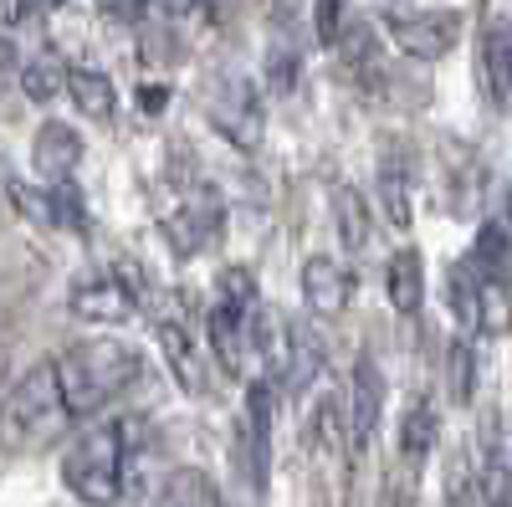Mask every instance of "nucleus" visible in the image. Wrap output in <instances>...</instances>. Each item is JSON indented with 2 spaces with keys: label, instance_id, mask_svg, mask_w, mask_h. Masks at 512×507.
Returning a JSON list of instances; mask_svg holds the SVG:
<instances>
[{
  "label": "nucleus",
  "instance_id": "27",
  "mask_svg": "<svg viewBox=\"0 0 512 507\" xmlns=\"http://www.w3.org/2000/svg\"><path fill=\"white\" fill-rule=\"evenodd\" d=\"M482 507H512V461L502 451H492L482 467Z\"/></svg>",
  "mask_w": 512,
  "mask_h": 507
},
{
  "label": "nucleus",
  "instance_id": "25",
  "mask_svg": "<svg viewBox=\"0 0 512 507\" xmlns=\"http://www.w3.org/2000/svg\"><path fill=\"white\" fill-rule=\"evenodd\" d=\"M318 369H323V344H318V333H313L308 323L292 318V379H287V390H308Z\"/></svg>",
  "mask_w": 512,
  "mask_h": 507
},
{
  "label": "nucleus",
  "instance_id": "5",
  "mask_svg": "<svg viewBox=\"0 0 512 507\" xmlns=\"http://www.w3.org/2000/svg\"><path fill=\"white\" fill-rule=\"evenodd\" d=\"M210 123H216L236 149L262 144L267 113H262V98H256V82L251 77H226L216 88V98H210Z\"/></svg>",
  "mask_w": 512,
  "mask_h": 507
},
{
  "label": "nucleus",
  "instance_id": "22",
  "mask_svg": "<svg viewBox=\"0 0 512 507\" xmlns=\"http://www.w3.org/2000/svg\"><path fill=\"white\" fill-rule=\"evenodd\" d=\"M67 72H72V67H62L57 52H36V57L21 67V88H26L31 103H52L57 93H67Z\"/></svg>",
  "mask_w": 512,
  "mask_h": 507
},
{
  "label": "nucleus",
  "instance_id": "2",
  "mask_svg": "<svg viewBox=\"0 0 512 507\" xmlns=\"http://www.w3.org/2000/svg\"><path fill=\"white\" fill-rule=\"evenodd\" d=\"M57 364L62 395L72 405V415H93L103 410L113 395H123L139 379V354L118 344V338H88V344H72Z\"/></svg>",
  "mask_w": 512,
  "mask_h": 507
},
{
  "label": "nucleus",
  "instance_id": "32",
  "mask_svg": "<svg viewBox=\"0 0 512 507\" xmlns=\"http://www.w3.org/2000/svg\"><path fill=\"white\" fill-rule=\"evenodd\" d=\"M26 16V0H0V26H16Z\"/></svg>",
  "mask_w": 512,
  "mask_h": 507
},
{
  "label": "nucleus",
  "instance_id": "1",
  "mask_svg": "<svg viewBox=\"0 0 512 507\" xmlns=\"http://www.w3.org/2000/svg\"><path fill=\"white\" fill-rule=\"evenodd\" d=\"M72 405L62 395V379H57V364H36L26 369L11 395L0 400V451H31V446H47L52 436L67 431Z\"/></svg>",
  "mask_w": 512,
  "mask_h": 507
},
{
  "label": "nucleus",
  "instance_id": "35",
  "mask_svg": "<svg viewBox=\"0 0 512 507\" xmlns=\"http://www.w3.org/2000/svg\"><path fill=\"white\" fill-rule=\"evenodd\" d=\"M507 333H512V282H507Z\"/></svg>",
  "mask_w": 512,
  "mask_h": 507
},
{
  "label": "nucleus",
  "instance_id": "6",
  "mask_svg": "<svg viewBox=\"0 0 512 507\" xmlns=\"http://www.w3.org/2000/svg\"><path fill=\"white\" fill-rule=\"evenodd\" d=\"M390 36L405 57H420V62H441L456 36H461V11H410V16H390Z\"/></svg>",
  "mask_w": 512,
  "mask_h": 507
},
{
  "label": "nucleus",
  "instance_id": "21",
  "mask_svg": "<svg viewBox=\"0 0 512 507\" xmlns=\"http://www.w3.org/2000/svg\"><path fill=\"white\" fill-rule=\"evenodd\" d=\"M333 221H338V236H344L349 251H364V246H369L374 210H369V200H364L354 185H338V195H333Z\"/></svg>",
  "mask_w": 512,
  "mask_h": 507
},
{
  "label": "nucleus",
  "instance_id": "4",
  "mask_svg": "<svg viewBox=\"0 0 512 507\" xmlns=\"http://www.w3.org/2000/svg\"><path fill=\"white\" fill-rule=\"evenodd\" d=\"M67 308L82 323H128L139 313V282L123 272H88L72 282Z\"/></svg>",
  "mask_w": 512,
  "mask_h": 507
},
{
  "label": "nucleus",
  "instance_id": "31",
  "mask_svg": "<svg viewBox=\"0 0 512 507\" xmlns=\"http://www.w3.org/2000/svg\"><path fill=\"white\" fill-rule=\"evenodd\" d=\"M11 72H21V57H16V41L0 36V77H11Z\"/></svg>",
  "mask_w": 512,
  "mask_h": 507
},
{
  "label": "nucleus",
  "instance_id": "26",
  "mask_svg": "<svg viewBox=\"0 0 512 507\" xmlns=\"http://www.w3.org/2000/svg\"><path fill=\"white\" fill-rule=\"evenodd\" d=\"M297 72H303V57H297V47L292 41H272V52H267V88L277 93V98H287L292 88H297Z\"/></svg>",
  "mask_w": 512,
  "mask_h": 507
},
{
  "label": "nucleus",
  "instance_id": "12",
  "mask_svg": "<svg viewBox=\"0 0 512 507\" xmlns=\"http://www.w3.org/2000/svg\"><path fill=\"white\" fill-rule=\"evenodd\" d=\"M154 338H159V349H164V364H169V374L180 379V390L185 395H205V354L195 349V338H190V328L180 323V313L175 318H159L154 323Z\"/></svg>",
  "mask_w": 512,
  "mask_h": 507
},
{
  "label": "nucleus",
  "instance_id": "14",
  "mask_svg": "<svg viewBox=\"0 0 512 507\" xmlns=\"http://www.w3.org/2000/svg\"><path fill=\"white\" fill-rule=\"evenodd\" d=\"M379 410H384V374L374 369V359L364 354L354 364V390H349V431H354V451L369 446V436L379 431Z\"/></svg>",
  "mask_w": 512,
  "mask_h": 507
},
{
  "label": "nucleus",
  "instance_id": "24",
  "mask_svg": "<svg viewBox=\"0 0 512 507\" xmlns=\"http://www.w3.org/2000/svg\"><path fill=\"white\" fill-rule=\"evenodd\" d=\"M472 267H477L482 277H492V282H497V272L512 267V236H507L502 221H482V231H477V251H472Z\"/></svg>",
  "mask_w": 512,
  "mask_h": 507
},
{
  "label": "nucleus",
  "instance_id": "13",
  "mask_svg": "<svg viewBox=\"0 0 512 507\" xmlns=\"http://www.w3.org/2000/svg\"><path fill=\"white\" fill-rule=\"evenodd\" d=\"M349 292H354V282L333 257H308V267H303V303H308V313L338 318L349 308Z\"/></svg>",
  "mask_w": 512,
  "mask_h": 507
},
{
  "label": "nucleus",
  "instance_id": "29",
  "mask_svg": "<svg viewBox=\"0 0 512 507\" xmlns=\"http://www.w3.org/2000/svg\"><path fill=\"white\" fill-rule=\"evenodd\" d=\"M472 379H477L472 344H466V338H456V344H451V395H456V400H472Z\"/></svg>",
  "mask_w": 512,
  "mask_h": 507
},
{
  "label": "nucleus",
  "instance_id": "16",
  "mask_svg": "<svg viewBox=\"0 0 512 507\" xmlns=\"http://www.w3.org/2000/svg\"><path fill=\"white\" fill-rule=\"evenodd\" d=\"M210 236H221V200L210 195V190H195V195L180 205V216H175V231H169V241H175L180 251H200Z\"/></svg>",
  "mask_w": 512,
  "mask_h": 507
},
{
  "label": "nucleus",
  "instance_id": "15",
  "mask_svg": "<svg viewBox=\"0 0 512 507\" xmlns=\"http://www.w3.org/2000/svg\"><path fill=\"white\" fill-rule=\"evenodd\" d=\"M379 210L395 231H410L415 210H410V159H405V149H390L379 159Z\"/></svg>",
  "mask_w": 512,
  "mask_h": 507
},
{
  "label": "nucleus",
  "instance_id": "23",
  "mask_svg": "<svg viewBox=\"0 0 512 507\" xmlns=\"http://www.w3.org/2000/svg\"><path fill=\"white\" fill-rule=\"evenodd\" d=\"M333 52H338V62H344L349 77H364V72L379 67V41H374V31H369L364 21H349V31L338 36Z\"/></svg>",
  "mask_w": 512,
  "mask_h": 507
},
{
  "label": "nucleus",
  "instance_id": "10",
  "mask_svg": "<svg viewBox=\"0 0 512 507\" xmlns=\"http://www.w3.org/2000/svg\"><path fill=\"white\" fill-rule=\"evenodd\" d=\"M482 88H487V103L497 108V113H507L512 108V26L507 21H497V16H487V26H482Z\"/></svg>",
  "mask_w": 512,
  "mask_h": 507
},
{
  "label": "nucleus",
  "instance_id": "34",
  "mask_svg": "<svg viewBox=\"0 0 512 507\" xmlns=\"http://www.w3.org/2000/svg\"><path fill=\"white\" fill-rule=\"evenodd\" d=\"M57 0H26V11H52Z\"/></svg>",
  "mask_w": 512,
  "mask_h": 507
},
{
  "label": "nucleus",
  "instance_id": "17",
  "mask_svg": "<svg viewBox=\"0 0 512 507\" xmlns=\"http://www.w3.org/2000/svg\"><path fill=\"white\" fill-rule=\"evenodd\" d=\"M436 431H441V420H436V405L431 400H410L405 405V420H400V461L415 472V467H425V456H431V446H436Z\"/></svg>",
  "mask_w": 512,
  "mask_h": 507
},
{
  "label": "nucleus",
  "instance_id": "9",
  "mask_svg": "<svg viewBox=\"0 0 512 507\" xmlns=\"http://www.w3.org/2000/svg\"><path fill=\"white\" fill-rule=\"evenodd\" d=\"M251 349L267 369V385H287L292 379V318L277 308H256L251 313Z\"/></svg>",
  "mask_w": 512,
  "mask_h": 507
},
{
  "label": "nucleus",
  "instance_id": "11",
  "mask_svg": "<svg viewBox=\"0 0 512 507\" xmlns=\"http://www.w3.org/2000/svg\"><path fill=\"white\" fill-rule=\"evenodd\" d=\"M31 164H36V175L47 180V185H67L77 175V164H82V139L77 129H67V123H41L36 129V144H31Z\"/></svg>",
  "mask_w": 512,
  "mask_h": 507
},
{
  "label": "nucleus",
  "instance_id": "19",
  "mask_svg": "<svg viewBox=\"0 0 512 507\" xmlns=\"http://www.w3.org/2000/svg\"><path fill=\"white\" fill-rule=\"evenodd\" d=\"M67 93H72V103L88 113L93 123H108L113 108H118L113 82H108V72H98V67H72V72H67Z\"/></svg>",
  "mask_w": 512,
  "mask_h": 507
},
{
  "label": "nucleus",
  "instance_id": "30",
  "mask_svg": "<svg viewBox=\"0 0 512 507\" xmlns=\"http://www.w3.org/2000/svg\"><path fill=\"white\" fill-rule=\"evenodd\" d=\"M98 11L103 16H118V21H134L149 11V0H98Z\"/></svg>",
  "mask_w": 512,
  "mask_h": 507
},
{
  "label": "nucleus",
  "instance_id": "3",
  "mask_svg": "<svg viewBox=\"0 0 512 507\" xmlns=\"http://www.w3.org/2000/svg\"><path fill=\"white\" fill-rule=\"evenodd\" d=\"M62 482L88 507H118L123 502V431H118V420L113 426L82 431L62 451Z\"/></svg>",
  "mask_w": 512,
  "mask_h": 507
},
{
  "label": "nucleus",
  "instance_id": "7",
  "mask_svg": "<svg viewBox=\"0 0 512 507\" xmlns=\"http://www.w3.org/2000/svg\"><path fill=\"white\" fill-rule=\"evenodd\" d=\"M272 472V385L251 379L246 385V477L262 492Z\"/></svg>",
  "mask_w": 512,
  "mask_h": 507
},
{
  "label": "nucleus",
  "instance_id": "8",
  "mask_svg": "<svg viewBox=\"0 0 512 507\" xmlns=\"http://www.w3.org/2000/svg\"><path fill=\"white\" fill-rule=\"evenodd\" d=\"M251 313H256V308H236V303H226V298L210 303V318H205V328H210V354L221 359V369H226V374H246Z\"/></svg>",
  "mask_w": 512,
  "mask_h": 507
},
{
  "label": "nucleus",
  "instance_id": "33",
  "mask_svg": "<svg viewBox=\"0 0 512 507\" xmlns=\"http://www.w3.org/2000/svg\"><path fill=\"white\" fill-rule=\"evenodd\" d=\"M144 103H149V113H159V103H164V93H159V88H144Z\"/></svg>",
  "mask_w": 512,
  "mask_h": 507
},
{
  "label": "nucleus",
  "instance_id": "18",
  "mask_svg": "<svg viewBox=\"0 0 512 507\" xmlns=\"http://www.w3.org/2000/svg\"><path fill=\"white\" fill-rule=\"evenodd\" d=\"M384 292H390V308L395 313H420V298H425V262L420 251H395L390 257V272H384Z\"/></svg>",
  "mask_w": 512,
  "mask_h": 507
},
{
  "label": "nucleus",
  "instance_id": "28",
  "mask_svg": "<svg viewBox=\"0 0 512 507\" xmlns=\"http://www.w3.org/2000/svg\"><path fill=\"white\" fill-rule=\"evenodd\" d=\"M313 26L323 47H338V36L349 31V0H318L313 6Z\"/></svg>",
  "mask_w": 512,
  "mask_h": 507
},
{
  "label": "nucleus",
  "instance_id": "20",
  "mask_svg": "<svg viewBox=\"0 0 512 507\" xmlns=\"http://www.w3.org/2000/svg\"><path fill=\"white\" fill-rule=\"evenodd\" d=\"M154 507H221V492H216V482H210L205 472L180 467V472H169V477L159 482Z\"/></svg>",
  "mask_w": 512,
  "mask_h": 507
}]
</instances>
